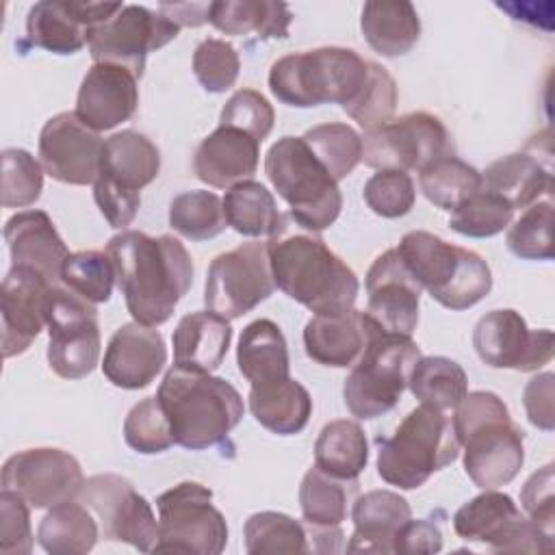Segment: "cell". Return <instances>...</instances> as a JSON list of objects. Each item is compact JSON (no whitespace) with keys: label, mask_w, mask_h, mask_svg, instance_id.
I'll return each instance as SVG.
<instances>
[{"label":"cell","mask_w":555,"mask_h":555,"mask_svg":"<svg viewBox=\"0 0 555 555\" xmlns=\"http://www.w3.org/2000/svg\"><path fill=\"white\" fill-rule=\"evenodd\" d=\"M61 284L91 304L108 301L115 284V267L111 256L98 249L69 254L61 269Z\"/></svg>","instance_id":"obj_46"},{"label":"cell","mask_w":555,"mask_h":555,"mask_svg":"<svg viewBox=\"0 0 555 555\" xmlns=\"http://www.w3.org/2000/svg\"><path fill=\"white\" fill-rule=\"evenodd\" d=\"M176 444L204 451L228 438L241 423L245 403L241 392L223 377L171 366L156 392Z\"/></svg>","instance_id":"obj_4"},{"label":"cell","mask_w":555,"mask_h":555,"mask_svg":"<svg viewBox=\"0 0 555 555\" xmlns=\"http://www.w3.org/2000/svg\"><path fill=\"white\" fill-rule=\"evenodd\" d=\"M275 291L267 243L249 241L219 254L204 284V304L210 312L232 321L251 312Z\"/></svg>","instance_id":"obj_15"},{"label":"cell","mask_w":555,"mask_h":555,"mask_svg":"<svg viewBox=\"0 0 555 555\" xmlns=\"http://www.w3.org/2000/svg\"><path fill=\"white\" fill-rule=\"evenodd\" d=\"M2 490L20 494L35 509H50L80 494L85 475L80 462L63 449L37 447L13 453L0 475Z\"/></svg>","instance_id":"obj_18"},{"label":"cell","mask_w":555,"mask_h":555,"mask_svg":"<svg viewBox=\"0 0 555 555\" xmlns=\"http://www.w3.org/2000/svg\"><path fill=\"white\" fill-rule=\"evenodd\" d=\"M505 243L509 251L522 260H551L555 254L551 199L525 208L520 219L509 223Z\"/></svg>","instance_id":"obj_48"},{"label":"cell","mask_w":555,"mask_h":555,"mask_svg":"<svg viewBox=\"0 0 555 555\" xmlns=\"http://www.w3.org/2000/svg\"><path fill=\"white\" fill-rule=\"evenodd\" d=\"M418 186L436 208L453 212L481 189V171L449 154L418 171Z\"/></svg>","instance_id":"obj_41"},{"label":"cell","mask_w":555,"mask_h":555,"mask_svg":"<svg viewBox=\"0 0 555 555\" xmlns=\"http://www.w3.org/2000/svg\"><path fill=\"white\" fill-rule=\"evenodd\" d=\"M236 364L251 386L288 377L291 358L280 325L271 319H256L247 323L238 336Z\"/></svg>","instance_id":"obj_32"},{"label":"cell","mask_w":555,"mask_h":555,"mask_svg":"<svg viewBox=\"0 0 555 555\" xmlns=\"http://www.w3.org/2000/svg\"><path fill=\"white\" fill-rule=\"evenodd\" d=\"M46 325L50 334L48 364L63 379H82L100 360V325L95 304L63 284L46 297Z\"/></svg>","instance_id":"obj_12"},{"label":"cell","mask_w":555,"mask_h":555,"mask_svg":"<svg viewBox=\"0 0 555 555\" xmlns=\"http://www.w3.org/2000/svg\"><path fill=\"white\" fill-rule=\"evenodd\" d=\"M50 284L41 273L26 267H11L0 288L2 353H24L46 325V297Z\"/></svg>","instance_id":"obj_23"},{"label":"cell","mask_w":555,"mask_h":555,"mask_svg":"<svg viewBox=\"0 0 555 555\" xmlns=\"http://www.w3.org/2000/svg\"><path fill=\"white\" fill-rule=\"evenodd\" d=\"M249 410L264 429L278 436H295L312 416V397L288 375L269 384L251 386Z\"/></svg>","instance_id":"obj_34"},{"label":"cell","mask_w":555,"mask_h":555,"mask_svg":"<svg viewBox=\"0 0 555 555\" xmlns=\"http://www.w3.org/2000/svg\"><path fill=\"white\" fill-rule=\"evenodd\" d=\"M553 382H555V375L551 371H546V373L531 377L522 390V405H525L529 423L544 431H553V427H555Z\"/></svg>","instance_id":"obj_56"},{"label":"cell","mask_w":555,"mask_h":555,"mask_svg":"<svg viewBox=\"0 0 555 555\" xmlns=\"http://www.w3.org/2000/svg\"><path fill=\"white\" fill-rule=\"evenodd\" d=\"M167 362V347L163 334L143 323H124L111 336L102 373L104 377L124 390H139L150 386Z\"/></svg>","instance_id":"obj_24"},{"label":"cell","mask_w":555,"mask_h":555,"mask_svg":"<svg viewBox=\"0 0 555 555\" xmlns=\"http://www.w3.org/2000/svg\"><path fill=\"white\" fill-rule=\"evenodd\" d=\"M160 150L137 130H121L104 141L93 199L111 228L130 225L141 206V189L158 178Z\"/></svg>","instance_id":"obj_10"},{"label":"cell","mask_w":555,"mask_h":555,"mask_svg":"<svg viewBox=\"0 0 555 555\" xmlns=\"http://www.w3.org/2000/svg\"><path fill=\"white\" fill-rule=\"evenodd\" d=\"M514 212L516 210L501 195L481 186L451 212L449 228L462 236L488 238L503 232L512 223Z\"/></svg>","instance_id":"obj_47"},{"label":"cell","mask_w":555,"mask_h":555,"mask_svg":"<svg viewBox=\"0 0 555 555\" xmlns=\"http://www.w3.org/2000/svg\"><path fill=\"white\" fill-rule=\"evenodd\" d=\"M481 186L501 195L514 210H520L540 202L542 195H551L553 173L535 154L514 152L486 167Z\"/></svg>","instance_id":"obj_31"},{"label":"cell","mask_w":555,"mask_h":555,"mask_svg":"<svg viewBox=\"0 0 555 555\" xmlns=\"http://www.w3.org/2000/svg\"><path fill=\"white\" fill-rule=\"evenodd\" d=\"M245 551L249 555L264 553H308L306 527L282 512H256L245 520L243 527Z\"/></svg>","instance_id":"obj_43"},{"label":"cell","mask_w":555,"mask_h":555,"mask_svg":"<svg viewBox=\"0 0 555 555\" xmlns=\"http://www.w3.org/2000/svg\"><path fill=\"white\" fill-rule=\"evenodd\" d=\"M275 286L314 314H340L353 308L360 282L317 232L275 234L267 243Z\"/></svg>","instance_id":"obj_2"},{"label":"cell","mask_w":555,"mask_h":555,"mask_svg":"<svg viewBox=\"0 0 555 555\" xmlns=\"http://www.w3.org/2000/svg\"><path fill=\"white\" fill-rule=\"evenodd\" d=\"M360 28L366 43L382 56L408 54L421 37V20L412 2L371 0L362 7Z\"/></svg>","instance_id":"obj_33"},{"label":"cell","mask_w":555,"mask_h":555,"mask_svg":"<svg viewBox=\"0 0 555 555\" xmlns=\"http://www.w3.org/2000/svg\"><path fill=\"white\" fill-rule=\"evenodd\" d=\"M418 358L421 347L412 336L384 332L371 321L366 347L343 386V399L351 416L371 421L390 412L408 388Z\"/></svg>","instance_id":"obj_9"},{"label":"cell","mask_w":555,"mask_h":555,"mask_svg":"<svg viewBox=\"0 0 555 555\" xmlns=\"http://www.w3.org/2000/svg\"><path fill=\"white\" fill-rule=\"evenodd\" d=\"M301 139L336 182L345 180L362 160V137L349 124H319L308 128Z\"/></svg>","instance_id":"obj_44"},{"label":"cell","mask_w":555,"mask_h":555,"mask_svg":"<svg viewBox=\"0 0 555 555\" xmlns=\"http://www.w3.org/2000/svg\"><path fill=\"white\" fill-rule=\"evenodd\" d=\"M449 154H453L449 130L427 111L405 113L362 137V160L377 171H421Z\"/></svg>","instance_id":"obj_13"},{"label":"cell","mask_w":555,"mask_h":555,"mask_svg":"<svg viewBox=\"0 0 555 555\" xmlns=\"http://www.w3.org/2000/svg\"><path fill=\"white\" fill-rule=\"evenodd\" d=\"M124 440L143 455L163 453L176 444L167 414L156 397H145L130 408L124 421Z\"/></svg>","instance_id":"obj_49"},{"label":"cell","mask_w":555,"mask_h":555,"mask_svg":"<svg viewBox=\"0 0 555 555\" xmlns=\"http://www.w3.org/2000/svg\"><path fill=\"white\" fill-rule=\"evenodd\" d=\"M260 141L249 132L219 124L193 154V171L197 180L212 189H230L243 180H251L258 169Z\"/></svg>","instance_id":"obj_26"},{"label":"cell","mask_w":555,"mask_h":555,"mask_svg":"<svg viewBox=\"0 0 555 555\" xmlns=\"http://www.w3.org/2000/svg\"><path fill=\"white\" fill-rule=\"evenodd\" d=\"M30 505L15 492H0V553L28 555L33 551Z\"/></svg>","instance_id":"obj_54"},{"label":"cell","mask_w":555,"mask_h":555,"mask_svg":"<svg viewBox=\"0 0 555 555\" xmlns=\"http://www.w3.org/2000/svg\"><path fill=\"white\" fill-rule=\"evenodd\" d=\"M41 163L22 147L2 150V206L24 208L35 204L43 191Z\"/></svg>","instance_id":"obj_50"},{"label":"cell","mask_w":555,"mask_h":555,"mask_svg":"<svg viewBox=\"0 0 555 555\" xmlns=\"http://www.w3.org/2000/svg\"><path fill=\"white\" fill-rule=\"evenodd\" d=\"M442 548V531L429 518L408 520L395 535L392 553H438Z\"/></svg>","instance_id":"obj_57"},{"label":"cell","mask_w":555,"mask_h":555,"mask_svg":"<svg viewBox=\"0 0 555 555\" xmlns=\"http://www.w3.org/2000/svg\"><path fill=\"white\" fill-rule=\"evenodd\" d=\"M264 173L304 230L321 232L338 219L343 208L338 182L301 137L278 139L264 156Z\"/></svg>","instance_id":"obj_8"},{"label":"cell","mask_w":555,"mask_h":555,"mask_svg":"<svg viewBox=\"0 0 555 555\" xmlns=\"http://www.w3.org/2000/svg\"><path fill=\"white\" fill-rule=\"evenodd\" d=\"M408 388L423 405L442 412L455 410L468 392V375L462 364L451 358L421 356L412 366Z\"/></svg>","instance_id":"obj_40"},{"label":"cell","mask_w":555,"mask_h":555,"mask_svg":"<svg viewBox=\"0 0 555 555\" xmlns=\"http://www.w3.org/2000/svg\"><path fill=\"white\" fill-rule=\"evenodd\" d=\"M98 535V522L78 499L50 507L37 529V542L50 555H85L95 546Z\"/></svg>","instance_id":"obj_38"},{"label":"cell","mask_w":555,"mask_h":555,"mask_svg":"<svg viewBox=\"0 0 555 555\" xmlns=\"http://www.w3.org/2000/svg\"><path fill=\"white\" fill-rule=\"evenodd\" d=\"M210 4V2H208ZM208 4L202 2H160L158 11L173 20L180 28L191 26L197 28L208 22Z\"/></svg>","instance_id":"obj_58"},{"label":"cell","mask_w":555,"mask_h":555,"mask_svg":"<svg viewBox=\"0 0 555 555\" xmlns=\"http://www.w3.org/2000/svg\"><path fill=\"white\" fill-rule=\"evenodd\" d=\"M397 102L399 91L390 72L384 65L369 61V74L364 85L360 87L356 98L343 106V111L353 121H358V126L364 128V132H371L395 119Z\"/></svg>","instance_id":"obj_45"},{"label":"cell","mask_w":555,"mask_h":555,"mask_svg":"<svg viewBox=\"0 0 555 555\" xmlns=\"http://www.w3.org/2000/svg\"><path fill=\"white\" fill-rule=\"evenodd\" d=\"M453 431L464 449V470L481 490L507 486L525 464V434L496 392L475 390L455 405Z\"/></svg>","instance_id":"obj_3"},{"label":"cell","mask_w":555,"mask_h":555,"mask_svg":"<svg viewBox=\"0 0 555 555\" xmlns=\"http://www.w3.org/2000/svg\"><path fill=\"white\" fill-rule=\"evenodd\" d=\"M412 518L410 503L392 490H369L351 505L349 553H392L397 531Z\"/></svg>","instance_id":"obj_29"},{"label":"cell","mask_w":555,"mask_h":555,"mask_svg":"<svg viewBox=\"0 0 555 555\" xmlns=\"http://www.w3.org/2000/svg\"><path fill=\"white\" fill-rule=\"evenodd\" d=\"M121 7L124 2L41 0L26 15V41L54 54H76L89 46L91 30Z\"/></svg>","instance_id":"obj_21"},{"label":"cell","mask_w":555,"mask_h":555,"mask_svg":"<svg viewBox=\"0 0 555 555\" xmlns=\"http://www.w3.org/2000/svg\"><path fill=\"white\" fill-rule=\"evenodd\" d=\"M115 282L137 323L163 325L193 284V260L180 238L121 230L106 243Z\"/></svg>","instance_id":"obj_1"},{"label":"cell","mask_w":555,"mask_h":555,"mask_svg":"<svg viewBox=\"0 0 555 555\" xmlns=\"http://www.w3.org/2000/svg\"><path fill=\"white\" fill-rule=\"evenodd\" d=\"M369 74V61L351 48L323 46L280 56L269 69V89L286 106H345Z\"/></svg>","instance_id":"obj_6"},{"label":"cell","mask_w":555,"mask_h":555,"mask_svg":"<svg viewBox=\"0 0 555 555\" xmlns=\"http://www.w3.org/2000/svg\"><path fill=\"white\" fill-rule=\"evenodd\" d=\"M78 501L98 516L106 540L126 542L141 553L154 551L158 520L147 499L134 490L130 479L115 473L87 477Z\"/></svg>","instance_id":"obj_17"},{"label":"cell","mask_w":555,"mask_h":555,"mask_svg":"<svg viewBox=\"0 0 555 555\" xmlns=\"http://www.w3.org/2000/svg\"><path fill=\"white\" fill-rule=\"evenodd\" d=\"M137 80L126 67L93 63L80 82L74 113L95 132L128 121L139 106Z\"/></svg>","instance_id":"obj_25"},{"label":"cell","mask_w":555,"mask_h":555,"mask_svg":"<svg viewBox=\"0 0 555 555\" xmlns=\"http://www.w3.org/2000/svg\"><path fill=\"white\" fill-rule=\"evenodd\" d=\"M169 225L191 241H208L219 236L228 221L223 199L212 191H184L169 204Z\"/></svg>","instance_id":"obj_42"},{"label":"cell","mask_w":555,"mask_h":555,"mask_svg":"<svg viewBox=\"0 0 555 555\" xmlns=\"http://www.w3.org/2000/svg\"><path fill=\"white\" fill-rule=\"evenodd\" d=\"M397 251L418 286L449 310L473 308L492 288L490 264L477 251L431 232L403 234Z\"/></svg>","instance_id":"obj_5"},{"label":"cell","mask_w":555,"mask_h":555,"mask_svg":"<svg viewBox=\"0 0 555 555\" xmlns=\"http://www.w3.org/2000/svg\"><path fill=\"white\" fill-rule=\"evenodd\" d=\"M241 72V59L225 39L208 37L193 52V74L208 93H223L234 87Z\"/></svg>","instance_id":"obj_51"},{"label":"cell","mask_w":555,"mask_h":555,"mask_svg":"<svg viewBox=\"0 0 555 555\" xmlns=\"http://www.w3.org/2000/svg\"><path fill=\"white\" fill-rule=\"evenodd\" d=\"M232 340V325L228 319L197 310L184 314L171 336L173 343V366L186 371L210 373L221 366Z\"/></svg>","instance_id":"obj_30"},{"label":"cell","mask_w":555,"mask_h":555,"mask_svg":"<svg viewBox=\"0 0 555 555\" xmlns=\"http://www.w3.org/2000/svg\"><path fill=\"white\" fill-rule=\"evenodd\" d=\"M178 33L180 26L160 11L124 4L111 20L91 30L89 52L93 63L119 65L141 78L147 54L173 41Z\"/></svg>","instance_id":"obj_16"},{"label":"cell","mask_w":555,"mask_h":555,"mask_svg":"<svg viewBox=\"0 0 555 555\" xmlns=\"http://www.w3.org/2000/svg\"><path fill=\"white\" fill-rule=\"evenodd\" d=\"M358 479H340L319 466L308 468L299 486V507L308 529H338L358 496Z\"/></svg>","instance_id":"obj_36"},{"label":"cell","mask_w":555,"mask_h":555,"mask_svg":"<svg viewBox=\"0 0 555 555\" xmlns=\"http://www.w3.org/2000/svg\"><path fill=\"white\" fill-rule=\"evenodd\" d=\"M366 464L369 440L360 423L336 418L323 425L314 442V466L340 479H358Z\"/></svg>","instance_id":"obj_39"},{"label":"cell","mask_w":555,"mask_h":555,"mask_svg":"<svg viewBox=\"0 0 555 555\" xmlns=\"http://www.w3.org/2000/svg\"><path fill=\"white\" fill-rule=\"evenodd\" d=\"M362 197L375 215L384 219H397L412 210L416 202V189L410 173L382 169L364 182Z\"/></svg>","instance_id":"obj_52"},{"label":"cell","mask_w":555,"mask_h":555,"mask_svg":"<svg viewBox=\"0 0 555 555\" xmlns=\"http://www.w3.org/2000/svg\"><path fill=\"white\" fill-rule=\"evenodd\" d=\"M520 503L527 516L540 527V531L553 538L555 499H553V464L535 470L522 486Z\"/></svg>","instance_id":"obj_55"},{"label":"cell","mask_w":555,"mask_h":555,"mask_svg":"<svg viewBox=\"0 0 555 555\" xmlns=\"http://www.w3.org/2000/svg\"><path fill=\"white\" fill-rule=\"evenodd\" d=\"M219 124L234 126L249 132L260 143L271 134L275 124V111L269 100L256 89H238L223 104Z\"/></svg>","instance_id":"obj_53"},{"label":"cell","mask_w":555,"mask_h":555,"mask_svg":"<svg viewBox=\"0 0 555 555\" xmlns=\"http://www.w3.org/2000/svg\"><path fill=\"white\" fill-rule=\"evenodd\" d=\"M208 22L232 37L284 39L293 13L288 4L273 0H217L208 4Z\"/></svg>","instance_id":"obj_35"},{"label":"cell","mask_w":555,"mask_h":555,"mask_svg":"<svg viewBox=\"0 0 555 555\" xmlns=\"http://www.w3.org/2000/svg\"><path fill=\"white\" fill-rule=\"evenodd\" d=\"M223 215L228 225L243 236L271 238L286 230V219L278 210L273 193L256 180H243L225 191Z\"/></svg>","instance_id":"obj_37"},{"label":"cell","mask_w":555,"mask_h":555,"mask_svg":"<svg viewBox=\"0 0 555 555\" xmlns=\"http://www.w3.org/2000/svg\"><path fill=\"white\" fill-rule=\"evenodd\" d=\"M473 347L479 360L492 369L529 373L553 360L555 336L546 327L529 330L520 312L512 308H496L475 323Z\"/></svg>","instance_id":"obj_19"},{"label":"cell","mask_w":555,"mask_h":555,"mask_svg":"<svg viewBox=\"0 0 555 555\" xmlns=\"http://www.w3.org/2000/svg\"><path fill=\"white\" fill-rule=\"evenodd\" d=\"M4 241L11 254V267L33 269L50 284L61 282V269L69 251L46 210H22L9 217Z\"/></svg>","instance_id":"obj_27"},{"label":"cell","mask_w":555,"mask_h":555,"mask_svg":"<svg viewBox=\"0 0 555 555\" xmlns=\"http://www.w3.org/2000/svg\"><path fill=\"white\" fill-rule=\"evenodd\" d=\"M453 529L462 540L479 542L494 553H553L555 548V540L496 488L466 501L453 516Z\"/></svg>","instance_id":"obj_14"},{"label":"cell","mask_w":555,"mask_h":555,"mask_svg":"<svg viewBox=\"0 0 555 555\" xmlns=\"http://www.w3.org/2000/svg\"><path fill=\"white\" fill-rule=\"evenodd\" d=\"M158 540L154 551L219 555L228 544V522L212 505V490L180 481L156 499Z\"/></svg>","instance_id":"obj_11"},{"label":"cell","mask_w":555,"mask_h":555,"mask_svg":"<svg viewBox=\"0 0 555 555\" xmlns=\"http://www.w3.org/2000/svg\"><path fill=\"white\" fill-rule=\"evenodd\" d=\"M457 455L460 442L451 418L421 403L405 414L392 436L377 438V475L399 490H416Z\"/></svg>","instance_id":"obj_7"},{"label":"cell","mask_w":555,"mask_h":555,"mask_svg":"<svg viewBox=\"0 0 555 555\" xmlns=\"http://www.w3.org/2000/svg\"><path fill=\"white\" fill-rule=\"evenodd\" d=\"M366 317L384 332L412 336L418 325L423 288L403 264L397 247L379 254L366 271Z\"/></svg>","instance_id":"obj_22"},{"label":"cell","mask_w":555,"mask_h":555,"mask_svg":"<svg viewBox=\"0 0 555 555\" xmlns=\"http://www.w3.org/2000/svg\"><path fill=\"white\" fill-rule=\"evenodd\" d=\"M102 150L100 132L82 124L74 111L52 115L39 132V163L50 178L63 184H93Z\"/></svg>","instance_id":"obj_20"},{"label":"cell","mask_w":555,"mask_h":555,"mask_svg":"<svg viewBox=\"0 0 555 555\" xmlns=\"http://www.w3.org/2000/svg\"><path fill=\"white\" fill-rule=\"evenodd\" d=\"M369 330L371 319L356 308L340 314H314L304 327V349L317 364L347 369L362 356Z\"/></svg>","instance_id":"obj_28"}]
</instances>
